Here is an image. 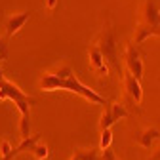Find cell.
Masks as SVG:
<instances>
[{
  "mask_svg": "<svg viewBox=\"0 0 160 160\" xmlns=\"http://www.w3.org/2000/svg\"><path fill=\"white\" fill-rule=\"evenodd\" d=\"M40 88L44 92H55V90H67V92H72L80 97L88 99L90 103H97V105H109V101L99 95L95 90H92L90 86L82 84L80 80L76 78V72L71 69V67H61L57 69L55 72H46L42 78H40Z\"/></svg>",
  "mask_w": 160,
  "mask_h": 160,
  "instance_id": "1",
  "label": "cell"
},
{
  "mask_svg": "<svg viewBox=\"0 0 160 160\" xmlns=\"http://www.w3.org/2000/svg\"><path fill=\"white\" fill-rule=\"evenodd\" d=\"M158 8L154 0H145L143 12H141V21L135 27V46L143 44L149 36H158L160 38V25H158Z\"/></svg>",
  "mask_w": 160,
  "mask_h": 160,
  "instance_id": "2",
  "label": "cell"
},
{
  "mask_svg": "<svg viewBox=\"0 0 160 160\" xmlns=\"http://www.w3.org/2000/svg\"><path fill=\"white\" fill-rule=\"evenodd\" d=\"M93 44L99 48V52L103 53L107 65H111L118 74L122 72V67H120V59H118V52H116V36H114V29H112V25H111L109 21H105L101 32H99V36H97V40H95Z\"/></svg>",
  "mask_w": 160,
  "mask_h": 160,
  "instance_id": "3",
  "label": "cell"
},
{
  "mask_svg": "<svg viewBox=\"0 0 160 160\" xmlns=\"http://www.w3.org/2000/svg\"><path fill=\"white\" fill-rule=\"evenodd\" d=\"M0 99H12L15 105H17V103H23V101H25V103H31V105L36 103L34 97L27 95L23 90H19L13 82H10V80H6V78L0 80Z\"/></svg>",
  "mask_w": 160,
  "mask_h": 160,
  "instance_id": "4",
  "label": "cell"
},
{
  "mask_svg": "<svg viewBox=\"0 0 160 160\" xmlns=\"http://www.w3.org/2000/svg\"><path fill=\"white\" fill-rule=\"evenodd\" d=\"M124 59H126V69H128V72H132L137 80H141L145 67H143V55H141V52H139V46L128 44L126 46Z\"/></svg>",
  "mask_w": 160,
  "mask_h": 160,
  "instance_id": "5",
  "label": "cell"
},
{
  "mask_svg": "<svg viewBox=\"0 0 160 160\" xmlns=\"http://www.w3.org/2000/svg\"><path fill=\"white\" fill-rule=\"evenodd\" d=\"M124 90H126L128 97L132 99L133 103H137V105L143 103V86H141V80H137L132 72H124Z\"/></svg>",
  "mask_w": 160,
  "mask_h": 160,
  "instance_id": "6",
  "label": "cell"
},
{
  "mask_svg": "<svg viewBox=\"0 0 160 160\" xmlns=\"http://www.w3.org/2000/svg\"><path fill=\"white\" fill-rule=\"evenodd\" d=\"M31 19V12H19V13H13L6 19V38H12L15 32H19L23 29V25Z\"/></svg>",
  "mask_w": 160,
  "mask_h": 160,
  "instance_id": "7",
  "label": "cell"
},
{
  "mask_svg": "<svg viewBox=\"0 0 160 160\" xmlns=\"http://www.w3.org/2000/svg\"><path fill=\"white\" fill-rule=\"evenodd\" d=\"M88 55H90V67L95 71V74H109V67H107V61H105V57H103V53L99 52V48L95 46V44H92L90 48H88Z\"/></svg>",
  "mask_w": 160,
  "mask_h": 160,
  "instance_id": "8",
  "label": "cell"
},
{
  "mask_svg": "<svg viewBox=\"0 0 160 160\" xmlns=\"http://www.w3.org/2000/svg\"><path fill=\"white\" fill-rule=\"evenodd\" d=\"M133 139H135V141L141 145V147L151 149L152 143L160 139V130H156V128H145V130H141V132H137V133L133 135Z\"/></svg>",
  "mask_w": 160,
  "mask_h": 160,
  "instance_id": "9",
  "label": "cell"
},
{
  "mask_svg": "<svg viewBox=\"0 0 160 160\" xmlns=\"http://www.w3.org/2000/svg\"><path fill=\"white\" fill-rule=\"evenodd\" d=\"M19 133H21V141L31 137V114H21V120H19Z\"/></svg>",
  "mask_w": 160,
  "mask_h": 160,
  "instance_id": "10",
  "label": "cell"
},
{
  "mask_svg": "<svg viewBox=\"0 0 160 160\" xmlns=\"http://www.w3.org/2000/svg\"><path fill=\"white\" fill-rule=\"evenodd\" d=\"M111 112H112V120H114V122H118V120H122V118H126L130 114L128 109H126V105H122L120 101L111 105Z\"/></svg>",
  "mask_w": 160,
  "mask_h": 160,
  "instance_id": "11",
  "label": "cell"
},
{
  "mask_svg": "<svg viewBox=\"0 0 160 160\" xmlns=\"http://www.w3.org/2000/svg\"><path fill=\"white\" fill-rule=\"evenodd\" d=\"M112 143V130H103L101 135H99V151H109Z\"/></svg>",
  "mask_w": 160,
  "mask_h": 160,
  "instance_id": "12",
  "label": "cell"
},
{
  "mask_svg": "<svg viewBox=\"0 0 160 160\" xmlns=\"http://www.w3.org/2000/svg\"><path fill=\"white\" fill-rule=\"evenodd\" d=\"M74 156L78 160H97V149H76Z\"/></svg>",
  "mask_w": 160,
  "mask_h": 160,
  "instance_id": "13",
  "label": "cell"
},
{
  "mask_svg": "<svg viewBox=\"0 0 160 160\" xmlns=\"http://www.w3.org/2000/svg\"><path fill=\"white\" fill-rule=\"evenodd\" d=\"M32 154H34V158H38V160H46L48 158V154H50V151H48V147L46 145H42V143H36L34 147H32V151H31Z\"/></svg>",
  "mask_w": 160,
  "mask_h": 160,
  "instance_id": "14",
  "label": "cell"
},
{
  "mask_svg": "<svg viewBox=\"0 0 160 160\" xmlns=\"http://www.w3.org/2000/svg\"><path fill=\"white\" fill-rule=\"evenodd\" d=\"M12 152H13V147L10 145V141H6V139H4V141L0 143V156H10Z\"/></svg>",
  "mask_w": 160,
  "mask_h": 160,
  "instance_id": "15",
  "label": "cell"
},
{
  "mask_svg": "<svg viewBox=\"0 0 160 160\" xmlns=\"http://www.w3.org/2000/svg\"><path fill=\"white\" fill-rule=\"evenodd\" d=\"M101 160H116V156H114V152L109 149V151H103V154H101Z\"/></svg>",
  "mask_w": 160,
  "mask_h": 160,
  "instance_id": "16",
  "label": "cell"
},
{
  "mask_svg": "<svg viewBox=\"0 0 160 160\" xmlns=\"http://www.w3.org/2000/svg\"><path fill=\"white\" fill-rule=\"evenodd\" d=\"M19 154H21V152H19V149L15 147V149H13V152H12L10 156H0V160H13V158H15V156H19Z\"/></svg>",
  "mask_w": 160,
  "mask_h": 160,
  "instance_id": "17",
  "label": "cell"
},
{
  "mask_svg": "<svg viewBox=\"0 0 160 160\" xmlns=\"http://www.w3.org/2000/svg\"><path fill=\"white\" fill-rule=\"evenodd\" d=\"M57 2H59V0H46V8H48V10H55Z\"/></svg>",
  "mask_w": 160,
  "mask_h": 160,
  "instance_id": "18",
  "label": "cell"
},
{
  "mask_svg": "<svg viewBox=\"0 0 160 160\" xmlns=\"http://www.w3.org/2000/svg\"><path fill=\"white\" fill-rule=\"evenodd\" d=\"M149 160H160V147H158V149H156V151L152 152V156H151Z\"/></svg>",
  "mask_w": 160,
  "mask_h": 160,
  "instance_id": "19",
  "label": "cell"
},
{
  "mask_svg": "<svg viewBox=\"0 0 160 160\" xmlns=\"http://www.w3.org/2000/svg\"><path fill=\"white\" fill-rule=\"evenodd\" d=\"M4 78V72H2V69H0V80H2Z\"/></svg>",
  "mask_w": 160,
  "mask_h": 160,
  "instance_id": "20",
  "label": "cell"
},
{
  "mask_svg": "<svg viewBox=\"0 0 160 160\" xmlns=\"http://www.w3.org/2000/svg\"><path fill=\"white\" fill-rule=\"evenodd\" d=\"M71 160H78V158H76V156H74V154H72V156H71Z\"/></svg>",
  "mask_w": 160,
  "mask_h": 160,
  "instance_id": "21",
  "label": "cell"
},
{
  "mask_svg": "<svg viewBox=\"0 0 160 160\" xmlns=\"http://www.w3.org/2000/svg\"><path fill=\"white\" fill-rule=\"evenodd\" d=\"M0 61H2V55H0Z\"/></svg>",
  "mask_w": 160,
  "mask_h": 160,
  "instance_id": "22",
  "label": "cell"
},
{
  "mask_svg": "<svg viewBox=\"0 0 160 160\" xmlns=\"http://www.w3.org/2000/svg\"><path fill=\"white\" fill-rule=\"evenodd\" d=\"M116 160H118V158H116Z\"/></svg>",
  "mask_w": 160,
  "mask_h": 160,
  "instance_id": "23",
  "label": "cell"
}]
</instances>
